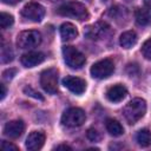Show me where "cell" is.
Masks as SVG:
<instances>
[{
    "mask_svg": "<svg viewBox=\"0 0 151 151\" xmlns=\"http://www.w3.org/2000/svg\"><path fill=\"white\" fill-rule=\"evenodd\" d=\"M146 111V103L142 98H134L123 109V116L129 124H134L143 118Z\"/></svg>",
    "mask_w": 151,
    "mask_h": 151,
    "instance_id": "1",
    "label": "cell"
},
{
    "mask_svg": "<svg viewBox=\"0 0 151 151\" xmlns=\"http://www.w3.org/2000/svg\"><path fill=\"white\" fill-rule=\"evenodd\" d=\"M57 13L63 17H70V18H74L78 20H86L90 17L85 5L78 1H70V2L61 5L57 9Z\"/></svg>",
    "mask_w": 151,
    "mask_h": 151,
    "instance_id": "2",
    "label": "cell"
},
{
    "mask_svg": "<svg viewBox=\"0 0 151 151\" xmlns=\"http://www.w3.org/2000/svg\"><path fill=\"white\" fill-rule=\"evenodd\" d=\"M86 114L79 107H70L61 116V123L67 127H77L85 123Z\"/></svg>",
    "mask_w": 151,
    "mask_h": 151,
    "instance_id": "3",
    "label": "cell"
},
{
    "mask_svg": "<svg viewBox=\"0 0 151 151\" xmlns=\"http://www.w3.org/2000/svg\"><path fill=\"white\" fill-rule=\"evenodd\" d=\"M63 55L65 63L71 68H80L86 61L85 55L73 46H64Z\"/></svg>",
    "mask_w": 151,
    "mask_h": 151,
    "instance_id": "4",
    "label": "cell"
},
{
    "mask_svg": "<svg viewBox=\"0 0 151 151\" xmlns=\"http://www.w3.org/2000/svg\"><path fill=\"white\" fill-rule=\"evenodd\" d=\"M41 42V34L38 31H22L17 37V44L20 48H33Z\"/></svg>",
    "mask_w": 151,
    "mask_h": 151,
    "instance_id": "5",
    "label": "cell"
},
{
    "mask_svg": "<svg viewBox=\"0 0 151 151\" xmlns=\"http://www.w3.org/2000/svg\"><path fill=\"white\" fill-rule=\"evenodd\" d=\"M40 85L41 87L51 93L54 94L58 92V70L57 68H47L40 76Z\"/></svg>",
    "mask_w": 151,
    "mask_h": 151,
    "instance_id": "6",
    "label": "cell"
},
{
    "mask_svg": "<svg viewBox=\"0 0 151 151\" xmlns=\"http://www.w3.org/2000/svg\"><path fill=\"white\" fill-rule=\"evenodd\" d=\"M85 37L91 40H103L107 38L111 33L110 26L104 21H98L96 24H92L85 28Z\"/></svg>",
    "mask_w": 151,
    "mask_h": 151,
    "instance_id": "7",
    "label": "cell"
},
{
    "mask_svg": "<svg viewBox=\"0 0 151 151\" xmlns=\"http://www.w3.org/2000/svg\"><path fill=\"white\" fill-rule=\"evenodd\" d=\"M114 71V64L111 59H103L94 63L91 66V76L96 79H105L110 77Z\"/></svg>",
    "mask_w": 151,
    "mask_h": 151,
    "instance_id": "8",
    "label": "cell"
},
{
    "mask_svg": "<svg viewBox=\"0 0 151 151\" xmlns=\"http://www.w3.org/2000/svg\"><path fill=\"white\" fill-rule=\"evenodd\" d=\"M21 15L31 21L39 22L45 15V8L38 2H28L21 9Z\"/></svg>",
    "mask_w": 151,
    "mask_h": 151,
    "instance_id": "9",
    "label": "cell"
},
{
    "mask_svg": "<svg viewBox=\"0 0 151 151\" xmlns=\"http://www.w3.org/2000/svg\"><path fill=\"white\" fill-rule=\"evenodd\" d=\"M63 85L68 88L71 92L76 94H81L86 90V83L84 79L79 77H73V76H67L63 79Z\"/></svg>",
    "mask_w": 151,
    "mask_h": 151,
    "instance_id": "10",
    "label": "cell"
},
{
    "mask_svg": "<svg viewBox=\"0 0 151 151\" xmlns=\"http://www.w3.org/2000/svg\"><path fill=\"white\" fill-rule=\"evenodd\" d=\"M45 143V133L41 131H33L26 138V149L29 151H37L42 147Z\"/></svg>",
    "mask_w": 151,
    "mask_h": 151,
    "instance_id": "11",
    "label": "cell"
},
{
    "mask_svg": "<svg viewBox=\"0 0 151 151\" xmlns=\"http://www.w3.org/2000/svg\"><path fill=\"white\" fill-rule=\"evenodd\" d=\"M25 130V124L22 120H11L4 127V133L9 138H19Z\"/></svg>",
    "mask_w": 151,
    "mask_h": 151,
    "instance_id": "12",
    "label": "cell"
},
{
    "mask_svg": "<svg viewBox=\"0 0 151 151\" xmlns=\"http://www.w3.org/2000/svg\"><path fill=\"white\" fill-rule=\"evenodd\" d=\"M126 94H127V90L125 88V86H123L120 84L113 85V86L109 87L106 91V98L112 103H118V101L123 100L126 97Z\"/></svg>",
    "mask_w": 151,
    "mask_h": 151,
    "instance_id": "13",
    "label": "cell"
},
{
    "mask_svg": "<svg viewBox=\"0 0 151 151\" xmlns=\"http://www.w3.org/2000/svg\"><path fill=\"white\" fill-rule=\"evenodd\" d=\"M20 60L25 67H33L35 65L41 64L45 60V54L41 52H28L22 54Z\"/></svg>",
    "mask_w": 151,
    "mask_h": 151,
    "instance_id": "14",
    "label": "cell"
},
{
    "mask_svg": "<svg viewBox=\"0 0 151 151\" xmlns=\"http://www.w3.org/2000/svg\"><path fill=\"white\" fill-rule=\"evenodd\" d=\"M60 35H61L63 40H66V41L73 40L78 35L77 27L71 22H64L60 26Z\"/></svg>",
    "mask_w": 151,
    "mask_h": 151,
    "instance_id": "15",
    "label": "cell"
},
{
    "mask_svg": "<svg viewBox=\"0 0 151 151\" xmlns=\"http://www.w3.org/2000/svg\"><path fill=\"white\" fill-rule=\"evenodd\" d=\"M137 42V34L133 31H126L124 32L119 38V44L124 48H131Z\"/></svg>",
    "mask_w": 151,
    "mask_h": 151,
    "instance_id": "16",
    "label": "cell"
},
{
    "mask_svg": "<svg viewBox=\"0 0 151 151\" xmlns=\"http://www.w3.org/2000/svg\"><path fill=\"white\" fill-rule=\"evenodd\" d=\"M105 125H106L107 132H109L110 134H112L113 137H119V136H122V134L124 133L123 126H122L120 123H119L118 120H116V119H112V118L107 119Z\"/></svg>",
    "mask_w": 151,
    "mask_h": 151,
    "instance_id": "17",
    "label": "cell"
},
{
    "mask_svg": "<svg viewBox=\"0 0 151 151\" xmlns=\"http://www.w3.org/2000/svg\"><path fill=\"white\" fill-rule=\"evenodd\" d=\"M134 19L139 26H147L151 24V12H149L147 9L139 8L134 13Z\"/></svg>",
    "mask_w": 151,
    "mask_h": 151,
    "instance_id": "18",
    "label": "cell"
},
{
    "mask_svg": "<svg viewBox=\"0 0 151 151\" xmlns=\"http://www.w3.org/2000/svg\"><path fill=\"white\" fill-rule=\"evenodd\" d=\"M107 14H109V17L111 19H113L117 22H120V21H123V19H126L127 18V11H126V8L120 7V6L111 7L109 9V13Z\"/></svg>",
    "mask_w": 151,
    "mask_h": 151,
    "instance_id": "19",
    "label": "cell"
},
{
    "mask_svg": "<svg viewBox=\"0 0 151 151\" xmlns=\"http://www.w3.org/2000/svg\"><path fill=\"white\" fill-rule=\"evenodd\" d=\"M136 139H137V143L142 147H146L151 144V132L147 129H143V130L138 131Z\"/></svg>",
    "mask_w": 151,
    "mask_h": 151,
    "instance_id": "20",
    "label": "cell"
},
{
    "mask_svg": "<svg viewBox=\"0 0 151 151\" xmlns=\"http://www.w3.org/2000/svg\"><path fill=\"white\" fill-rule=\"evenodd\" d=\"M13 60V51L11 46L6 45L5 41L2 40V46H1V63L6 64Z\"/></svg>",
    "mask_w": 151,
    "mask_h": 151,
    "instance_id": "21",
    "label": "cell"
},
{
    "mask_svg": "<svg viewBox=\"0 0 151 151\" xmlns=\"http://www.w3.org/2000/svg\"><path fill=\"white\" fill-rule=\"evenodd\" d=\"M13 22H14V19L11 14L5 13V12L1 13V15H0V26H1V28H4V29L8 28L9 26L13 25Z\"/></svg>",
    "mask_w": 151,
    "mask_h": 151,
    "instance_id": "22",
    "label": "cell"
},
{
    "mask_svg": "<svg viewBox=\"0 0 151 151\" xmlns=\"http://www.w3.org/2000/svg\"><path fill=\"white\" fill-rule=\"evenodd\" d=\"M24 93L27 94V96H29V97H33V98H35V99L44 100V97H42L38 91H35L33 87H31V86H26V87H24Z\"/></svg>",
    "mask_w": 151,
    "mask_h": 151,
    "instance_id": "23",
    "label": "cell"
},
{
    "mask_svg": "<svg viewBox=\"0 0 151 151\" xmlns=\"http://www.w3.org/2000/svg\"><path fill=\"white\" fill-rule=\"evenodd\" d=\"M142 53H143V55H144L146 59L151 60V39L146 40V41L143 44V46H142Z\"/></svg>",
    "mask_w": 151,
    "mask_h": 151,
    "instance_id": "24",
    "label": "cell"
},
{
    "mask_svg": "<svg viewBox=\"0 0 151 151\" xmlns=\"http://www.w3.org/2000/svg\"><path fill=\"white\" fill-rule=\"evenodd\" d=\"M86 136H87V138H88L91 142H98V140L100 139L99 132H98L97 130H94V129H88L87 132H86Z\"/></svg>",
    "mask_w": 151,
    "mask_h": 151,
    "instance_id": "25",
    "label": "cell"
},
{
    "mask_svg": "<svg viewBox=\"0 0 151 151\" xmlns=\"http://www.w3.org/2000/svg\"><path fill=\"white\" fill-rule=\"evenodd\" d=\"M1 149L4 151H18V147L14 144H12V143H9L7 140H2L1 142Z\"/></svg>",
    "mask_w": 151,
    "mask_h": 151,
    "instance_id": "26",
    "label": "cell"
},
{
    "mask_svg": "<svg viewBox=\"0 0 151 151\" xmlns=\"http://www.w3.org/2000/svg\"><path fill=\"white\" fill-rule=\"evenodd\" d=\"M15 73H17V70H15V68H8V70L4 71V73H2V78H4L5 80H11V79L14 77Z\"/></svg>",
    "mask_w": 151,
    "mask_h": 151,
    "instance_id": "27",
    "label": "cell"
},
{
    "mask_svg": "<svg viewBox=\"0 0 151 151\" xmlns=\"http://www.w3.org/2000/svg\"><path fill=\"white\" fill-rule=\"evenodd\" d=\"M54 149H55V150H68V151H71V150H72V147H71V146H68V145H66V144H60V145L55 146Z\"/></svg>",
    "mask_w": 151,
    "mask_h": 151,
    "instance_id": "28",
    "label": "cell"
},
{
    "mask_svg": "<svg viewBox=\"0 0 151 151\" xmlns=\"http://www.w3.org/2000/svg\"><path fill=\"white\" fill-rule=\"evenodd\" d=\"M0 91H1V93H0V94H1V96H0V98H1V99H4V98H5V96H6V87H5V85H4V84H1V85H0Z\"/></svg>",
    "mask_w": 151,
    "mask_h": 151,
    "instance_id": "29",
    "label": "cell"
},
{
    "mask_svg": "<svg viewBox=\"0 0 151 151\" xmlns=\"http://www.w3.org/2000/svg\"><path fill=\"white\" fill-rule=\"evenodd\" d=\"M4 4H7V5H15L18 2H20L21 0H1Z\"/></svg>",
    "mask_w": 151,
    "mask_h": 151,
    "instance_id": "30",
    "label": "cell"
},
{
    "mask_svg": "<svg viewBox=\"0 0 151 151\" xmlns=\"http://www.w3.org/2000/svg\"><path fill=\"white\" fill-rule=\"evenodd\" d=\"M144 2H145V5L151 9V0H144Z\"/></svg>",
    "mask_w": 151,
    "mask_h": 151,
    "instance_id": "31",
    "label": "cell"
},
{
    "mask_svg": "<svg viewBox=\"0 0 151 151\" xmlns=\"http://www.w3.org/2000/svg\"><path fill=\"white\" fill-rule=\"evenodd\" d=\"M51 1H59V0H51Z\"/></svg>",
    "mask_w": 151,
    "mask_h": 151,
    "instance_id": "32",
    "label": "cell"
},
{
    "mask_svg": "<svg viewBox=\"0 0 151 151\" xmlns=\"http://www.w3.org/2000/svg\"><path fill=\"white\" fill-rule=\"evenodd\" d=\"M126 1H132V0H126Z\"/></svg>",
    "mask_w": 151,
    "mask_h": 151,
    "instance_id": "33",
    "label": "cell"
}]
</instances>
